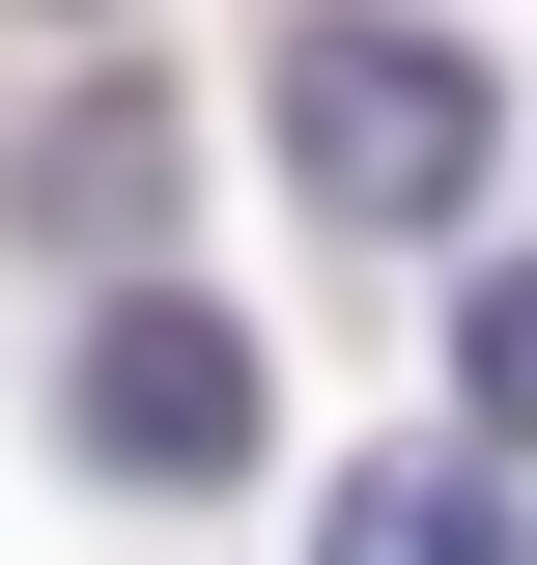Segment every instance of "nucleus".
<instances>
[{"mask_svg":"<svg viewBox=\"0 0 537 565\" xmlns=\"http://www.w3.org/2000/svg\"><path fill=\"white\" fill-rule=\"evenodd\" d=\"M283 170H312V226H453L509 170V85L453 29H397V0H312L283 29Z\"/></svg>","mask_w":537,"mask_h":565,"instance_id":"obj_1","label":"nucleus"},{"mask_svg":"<svg viewBox=\"0 0 537 565\" xmlns=\"http://www.w3.org/2000/svg\"><path fill=\"white\" fill-rule=\"evenodd\" d=\"M57 424L114 452V481H255V340H227L199 282H114L85 367H57Z\"/></svg>","mask_w":537,"mask_h":565,"instance_id":"obj_2","label":"nucleus"},{"mask_svg":"<svg viewBox=\"0 0 537 565\" xmlns=\"http://www.w3.org/2000/svg\"><path fill=\"white\" fill-rule=\"evenodd\" d=\"M312 565H509V509H481V452H368Z\"/></svg>","mask_w":537,"mask_h":565,"instance_id":"obj_3","label":"nucleus"},{"mask_svg":"<svg viewBox=\"0 0 537 565\" xmlns=\"http://www.w3.org/2000/svg\"><path fill=\"white\" fill-rule=\"evenodd\" d=\"M453 396H481V424H509V452H537V255H509V282H481V311H453Z\"/></svg>","mask_w":537,"mask_h":565,"instance_id":"obj_4","label":"nucleus"}]
</instances>
